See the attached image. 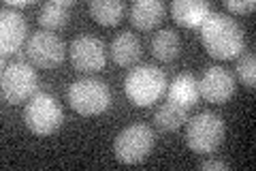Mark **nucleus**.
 Listing matches in <instances>:
<instances>
[{"label": "nucleus", "mask_w": 256, "mask_h": 171, "mask_svg": "<svg viewBox=\"0 0 256 171\" xmlns=\"http://www.w3.org/2000/svg\"><path fill=\"white\" fill-rule=\"evenodd\" d=\"M166 75L154 64H139L124 79L126 96L139 107H150L166 92Z\"/></svg>", "instance_id": "2"}, {"label": "nucleus", "mask_w": 256, "mask_h": 171, "mask_svg": "<svg viewBox=\"0 0 256 171\" xmlns=\"http://www.w3.org/2000/svg\"><path fill=\"white\" fill-rule=\"evenodd\" d=\"M180 50H182V41H180V35L173 28L160 30L158 35H154V39H152V52H154L156 58L162 60V62L175 60Z\"/></svg>", "instance_id": "17"}, {"label": "nucleus", "mask_w": 256, "mask_h": 171, "mask_svg": "<svg viewBox=\"0 0 256 171\" xmlns=\"http://www.w3.org/2000/svg\"><path fill=\"white\" fill-rule=\"evenodd\" d=\"M198 92L210 103H226L235 94V75L224 67L205 69L203 77L198 79Z\"/></svg>", "instance_id": "10"}, {"label": "nucleus", "mask_w": 256, "mask_h": 171, "mask_svg": "<svg viewBox=\"0 0 256 171\" xmlns=\"http://www.w3.org/2000/svg\"><path fill=\"white\" fill-rule=\"evenodd\" d=\"M111 58L120 67H130L141 58V41L128 30L120 32L111 41Z\"/></svg>", "instance_id": "15"}, {"label": "nucleus", "mask_w": 256, "mask_h": 171, "mask_svg": "<svg viewBox=\"0 0 256 171\" xmlns=\"http://www.w3.org/2000/svg\"><path fill=\"white\" fill-rule=\"evenodd\" d=\"M198 30H201V41L207 54L214 56V58L230 60L244 52V30L226 13L212 11L198 26Z\"/></svg>", "instance_id": "1"}, {"label": "nucleus", "mask_w": 256, "mask_h": 171, "mask_svg": "<svg viewBox=\"0 0 256 171\" xmlns=\"http://www.w3.org/2000/svg\"><path fill=\"white\" fill-rule=\"evenodd\" d=\"M64 41L50 30H36L26 41V58L36 69H54L64 58Z\"/></svg>", "instance_id": "8"}, {"label": "nucleus", "mask_w": 256, "mask_h": 171, "mask_svg": "<svg viewBox=\"0 0 256 171\" xmlns=\"http://www.w3.org/2000/svg\"><path fill=\"white\" fill-rule=\"evenodd\" d=\"M28 24L24 15L15 9L4 7L0 13V47H2V56H9L20 52V47L26 41Z\"/></svg>", "instance_id": "11"}, {"label": "nucleus", "mask_w": 256, "mask_h": 171, "mask_svg": "<svg viewBox=\"0 0 256 171\" xmlns=\"http://www.w3.org/2000/svg\"><path fill=\"white\" fill-rule=\"evenodd\" d=\"M90 13L102 26H116L124 18L126 3H122V0H92Z\"/></svg>", "instance_id": "18"}, {"label": "nucleus", "mask_w": 256, "mask_h": 171, "mask_svg": "<svg viewBox=\"0 0 256 171\" xmlns=\"http://www.w3.org/2000/svg\"><path fill=\"white\" fill-rule=\"evenodd\" d=\"M154 120H156L158 128H162L166 133H173V131H178L182 124L188 122V109L180 107V105H175V103H164L162 107L156 111Z\"/></svg>", "instance_id": "19"}, {"label": "nucleus", "mask_w": 256, "mask_h": 171, "mask_svg": "<svg viewBox=\"0 0 256 171\" xmlns=\"http://www.w3.org/2000/svg\"><path fill=\"white\" fill-rule=\"evenodd\" d=\"M0 88H2V99L11 105H20L32 99L38 90L36 71L30 67L26 60H15L9 67L2 69L0 77Z\"/></svg>", "instance_id": "7"}, {"label": "nucleus", "mask_w": 256, "mask_h": 171, "mask_svg": "<svg viewBox=\"0 0 256 171\" xmlns=\"http://www.w3.org/2000/svg\"><path fill=\"white\" fill-rule=\"evenodd\" d=\"M70 62L82 73H96L107 62V47L96 37H79L70 43Z\"/></svg>", "instance_id": "9"}, {"label": "nucleus", "mask_w": 256, "mask_h": 171, "mask_svg": "<svg viewBox=\"0 0 256 171\" xmlns=\"http://www.w3.org/2000/svg\"><path fill=\"white\" fill-rule=\"evenodd\" d=\"M24 122L34 135H52L62 126L64 111L56 96L50 92H36L26 101Z\"/></svg>", "instance_id": "3"}, {"label": "nucleus", "mask_w": 256, "mask_h": 171, "mask_svg": "<svg viewBox=\"0 0 256 171\" xmlns=\"http://www.w3.org/2000/svg\"><path fill=\"white\" fill-rule=\"evenodd\" d=\"M235 73L244 86L254 88V84H256V58H254V54H244L235 64Z\"/></svg>", "instance_id": "20"}, {"label": "nucleus", "mask_w": 256, "mask_h": 171, "mask_svg": "<svg viewBox=\"0 0 256 171\" xmlns=\"http://www.w3.org/2000/svg\"><path fill=\"white\" fill-rule=\"evenodd\" d=\"M224 120L214 111H201L186 126V143L196 154H212L224 139Z\"/></svg>", "instance_id": "5"}, {"label": "nucleus", "mask_w": 256, "mask_h": 171, "mask_svg": "<svg viewBox=\"0 0 256 171\" xmlns=\"http://www.w3.org/2000/svg\"><path fill=\"white\" fill-rule=\"evenodd\" d=\"M164 3L160 0H137L130 5L128 20L137 30H154L164 20Z\"/></svg>", "instance_id": "12"}, {"label": "nucleus", "mask_w": 256, "mask_h": 171, "mask_svg": "<svg viewBox=\"0 0 256 171\" xmlns=\"http://www.w3.org/2000/svg\"><path fill=\"white\" fill-rule=\"evenodd\" d=\"M210 13H212V5L203 3V0H173L171 5L173 20L186 28H198Z\"/></svg>", "instance_id": "13"}, {"label": "nucleus", "mask_w": 256, "mask_h": 171, "mask_svg": "<svg viewBox=\"0 0 256 171\" xmlns=\"http://www.w3.org/2000/svg\"><path fill=\"white\" fill-rule=\"evenodd\" d=\"M198 96H201V92H198V81L194 75H190V73H180V75L166 86V99H169V103L180 105V107L190 109L192 105L198 101Z\"/></svg>", "instance_id": "14"}, {"label": "nucleus", "mask_w": 256, "mask_h": 171, "mask_svg": "<svg viewBox=\"0 0 256 171\" xmlns=\"http://www.w3.org/2000/svg\"><path fill=\"white\" fill-rule=\"evenodd\" d=\"M68 103L82 116H98L111 103V90L102 79L82 77L70 84Z\"/></svg>", "instance_id": "4"}, {"label": "nucleus", "mask_w": 256, "mask_h": 171, "mask_svg": "<svg viewBox=\"0 0 256 171\" xmlns=\"http://www.w3.org/2000/svg\"><path fill=\"white\" fill-rule=\"evenodd\" d=\"M224 7L230 11V13H237V15H242V13H250V11H254V7H256V3L254 0H226L224 3Z\"/></svg>", "instance_id": "21"}, {"label": "nucleus", "mask_w": 256, "mask_h": 171, "mask_svg": "<svg viewBox=\"0 0 256 171\" xmlns=\"http://www.w3.org/2000/svg\"><path fill=\"white\" fill-rule=\"evenodd\" d=\"M30 5H34V3H32V0H20V3L6 0V7H9V9H20V7H30Z\"/></svg>", "instance_id": "23"}, {"label": "nucleus", "mask_w": 256, "mask_h": 171, "mask_svg": "<svg viewBox=\"0 0 256 171\" xmlns=\"http://www.w3.org/2000/svg\"><path fill=\"white\" fill-rule=\"evenodd\" d=\"M154 131L148 124H130L120 131V135L114 141V154L120 162L124 165H137L146 160L148 154L154 148Z\"/></svg>", "instance_id": "6"}, {"label": "nucleus", "mask_w": 256, "mask_h": 171, "mask_svg": "<svg viewBox=\"0 0 256 171\" xmlns=\"http://www.w3.org/2000/svg\"><path fill=\"white\" fill-rule=\"evenodd\" d=\"M70 0H52V3H45L38 11V24L45 30H60L68 24L70 18Z\"/></svg>", "instance_id": "16"}, {"label": "nucleus", "mask_w": 256, "mask_h": 171, "mask_svg": "<svg viewBox=\"0 0 256 171\" xmlns=\"http://www.w3.org/2000/svg\"><path fill=\"white\" fill-rule=\"evenodd\" d=\"M198 169H228V162H224V160H216V158H207L203 160L201 165H198Z\"/></svg>", "instance_id": "22"}]
</instances>
